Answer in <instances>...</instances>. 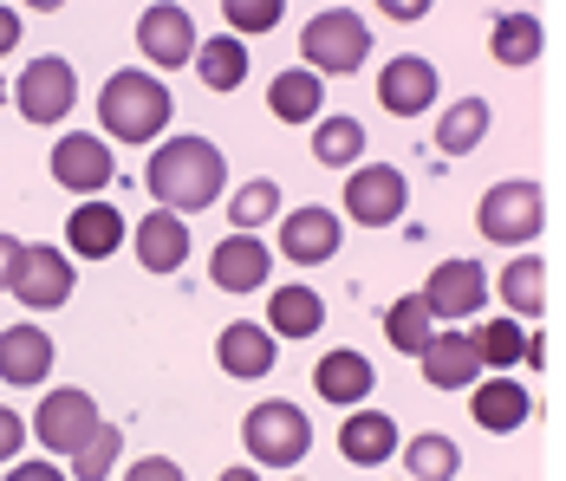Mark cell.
I'll return each mask as SVG.
<instances>
[{
	"mask_svg": "<svg viewBox=\"0 0 566 481\" xmlns=\"http://www.w3.org/2000/svg\"><path fill=\"white\" fill-rule=\"evenodd\" d=\"M423 313L443 325H469L482 306H489V273L475 268V261H437V273L423 280Z\"/></svg>",
	"mask_w": 566,
	"mask_h": 481,
	"instance_id": "30bf717a",
	"label": "cell"
},
{
	"mask_svg": "<svg viewBox=\"0 0 566 481\" xmlns=\"http://www.w3.org/2000/svg\"><path fill=\"white\" fill-rule=\"evenodd\" d=\"M13 46H20V13L0 7V53H13Z\"/></svg>",
	"mask_w": 566,
	"mask_h": 481,
	"instance_id": "60d3db41",
	"label": "cell"
},
{
	"mask_svg": "<svg viewBox=\"0 0 566 481\" xmlns=\"http://www.w3.org/2000/svg\"><path fill=\"white\" fill-rule=\"evenodd\" d=\"M222 182H228V157L209 137H164L144 163V189L170 215H202L209 202H222Z\"/></svg>",
	"mask_w": 566,
	"mask_h": 481,
	"instance_id": "6da1fadb",
	"label": "cell"
},
{
	"mask_svg": "<svg viewBox=\"0 0 566 481\" xmlns=\"http://www.w3.org/2000/svg\"><path fill=\"white\" fill-rule=\"evenodd\" d=\"M541 221H547V196H541V182H527V176H502V182H489V196L475 202V228H482V241H495V248H521V254H534Z\"/></svg>",
	"mask_w": 566,
	"mask_h": 481,
	"instance_id": "277c9868",
	"label": "cell"
},
{
	"mask_svg": "<svg viewBox=\"0 0 566 481\" xmlns=\"http://www.w3.org/2000/svg\"><path fill=\"white\" fill-rule=\"evenodd\" d=\"M0 98H7V85H0Z\"/></svg>",
	"mask_w": 566,
	"mask_h": 481,
	"instance_id": "ee69618b",
	"label": "cell"
},
{
	"mask_svg": "<svg viewBox=\"0 0 566 481\" xmlns=\"http://www.w3.org/2000/svg\"><path fill=\"white\" fill-rule=\"evenodd\" d=\"M13 105L27 124H65L72 105H78V79H72V65L59 53H40L20 79H13Z\"/></svg>",
	"mask_w": 566,
	"mask_h": 481,
	"instance_id": "52a82bcc",
	"label": "cell"
},
{
	"mask_svg": "<svg viewBox=\"0 0 566 481\" xmlns=\"http://www.w3.org/2000/svg\"><path fill=\"white\" fill-rule=\"evenodd\" d=\"M313 390L326 397V404H365L371 390H378V372H371V358L365 352H352V345H339V352H326L319 365H313Z\"/></svg>",
	"mask_w": 566,
	"mask_h": 481,
	"instance_id": "ffe728a7",
	"label": "cell"
},
{
	"mask_svg": "<svg viewBox=\"0 0 566 481\" xmlns=\"http://www.w3.org/2000/svg\"><path fill=\"white\" fill-rule=\"evenodd\" d=\"M105 429V417H98V397L92 390H46V404L33 410V436L46 442V456H78L92 436Z\"/></svg>",
	"mask_w": 566,
	"mask_h": 481,
	"instance_id": "8992f818",
	"label": "cell"
},
{
	"mask_svg": "<svg viewBox=\"0 0 566 481\" xmlns=\"http://www.w3.org/2000/svg\"><path fill=\"white\" fill-rule=\"evenodd\" d=\"M397 449H403V436L385 410H352L339 429V456L345 462H358V469H378V462H391Z\"/></svg>",
	"mask_w": 566,
	"mask_h": 481,
	"instance_id": "603a6c76",
	"label": "cell"
},
{
	"mask_svg": "<svg viewBox=\"0 0 566 481\" xmlns=\"http://www.w3.org/2000/svg\"><path fill=\"white\" fill-rule=\"evenodd\" d=\"M391 20H423V0H385Z\"/></svg>",
	"mask_w": 566,
	"mask_h": 481,
	"instance_id": "b9f144b4",
	"label": "cell"
},
{
	"mask_svg": "<svg viewBox=\"0 0 566 481\" xmlns=\"http://www.w3.org/2000/svg\"><path fill=\"white\" fill-rule=\"evenodd\" d=\"M0 481H72V475L59 469L53 456H40V462H13V469H7Z\"/></svg>",
	"mask_w": 566,
	"mask_h": 481,
	"instance_id": "ab89813d",
	"label": "cell"
},
{
	"mask_svg": "<svg viewBox=\"0 0 566 481\" xmlns=\"http://www.w3.org/2000/svg\"><path fill=\"white\" fill-rule=\"evenodd\" d=\"M495 286H502V300H509L514 320H541V313H547V261H541V254H514Z\"/></svg>",
	"mask_w": 566,
	"mask_h": 481,
	"instance_id": "4316f807",
	"label": "cell"
},
{
	"mask_svg": "<svg viewBox=\"0 0 566 481\" xmlns=\"http://www.w3.org/2000/svg\"><path fill=\"white\" fill-rule=\"evenodd\" d=\"M281 182L274 176H254V182H241L234 196H228V221H234V234H254V228H268V221H281Z\"/></svg>",
	"mask_w": 566,
	"mask_h": 481,
	"instance_id": "f546056e",
	"label": "cell"
},
{
	"mask_svg": "<svg viewBox=\"0 0 566 481\" xmlns=\"http://www.w3.org/2000/svg\"><path fill=\"white\" fill-rule=\"evenodd\" d=\"M241 449L254 456V469H293V462L313 449V424H306L300 404L268 397V404H254V410L241 417Z\"/></svg>",
	"mask_w": 566,
	"mask_h": 481,
	"instance_id": "5b68a950",
	"label": "cell"
},
{
	"mask_svg": "<svg viewBox=\"0 0 566 481\" xmlns=\"http://www.w3.org/2000/svg\"><path fill=\"white\" fill-rule=\"evenodd\" d=\"M547 46V33H541V20L534 13H502L495 20V33H489V53L502 59V65H534Z\"/></svg>",
	"mask_w": 566,
	"mask_h": 481,
	"instance_id": "4dcf8cb0",
	"label": "cell"
},
{
	"mask_svg": "<svg viewBox=\"0 0 566 481\" xmlns=\"http://www.w3.org/2000/svg\"><path fill=\"white\" fill-rule=\"evenodd\" d=\"M365 157V124L358 117H319L313 124V163L326 169H358Z\"/></svg>",
	"mask_w": 566,
	"mask_h": 481,
	"instance_id": "f1b7e54d",
	"label": "cell"
},
{
	"mask_svg": "<svg viewBox=\"0 0 566 481\" xmlns=\"http://www.w3.org/2000/svg\"><path fill=\"white\" fill-rule=\"evenodd\" d=\"M469 417L489 429V436H514V429L534 417V397H527L514 377H489V384L469 390Z\"/></svg>",
	"mask_w": 566,
	"mask_h": 481,
	"instance_id": "7402d4cb",
	"label": "cell"
},
{
	"mask_svg": "<svg viewBox=\"0 0 566 481\" xmlns=\"http://www.w3.org/2000/svg\"><path fill=\"white\" fill-rule=\"evenodd\" d=\"M196 72H202V85H209V92H234V85L248 79V46H241L234 33H216V40H202Z\"/></svg>",
	"mask_w": 566,
	"mask_h": 481,
	"instance_id": "1f68e13d",
	"label": "cell"
},
{
	"mask_svg": "<svg viewBox=\"0 0 566 481\" xmlns=\"http://www.w3.org/2000/svg\"><path fill=\"white\" fill-rule=\"evenodd\" d=\"M268 111H274L281 124H319V111H326V79H313L306 65L274 72V85H268Z\"/></svg>",
	"mask_w": 566,
	"mask_h": 481,
	"instance_id": "cb8c5ba5",
	"label": "cell"
},
{
	"mask_svg": "<svg viewBox=\"0 0 566 481\" xmlns=\"http://www.w3.org/2000/svg\"><path fill=\"white\" fill-rule=\"evenodd\" d=\"M117 456H124V436L105 424L92 442H85V449H78V456H72V481H105L117 469Z\"/></svg>",
	"mask_w": 566,
	"mask_h": 481,
	"instance_id": "e575fe53",
	"label": "cell"
},
{
	"mask_svg": "<svg viewBox=\"0 0 566 481\" xmlns=\"http://www.w3.org/2000/svg\"><path fill=\"white\" fill-rule=\"evenodd\" d=\"M222 20L234 27V40L268 33V27H281V0H222Z\"/></svg>",
	"mask_w": 566,
	"mask_h": 481,
	"instance_id": "d590c367",
	"label": "cell"
},
{
	"mask_svg": "<svg viewBox=\"0 0 566 481\" xmlns=\"http://www.w3.org/2000/svg\"><path fill=\"white\" fill-rule=\"evenodd\" d=\"M423 377H430V390H475L482 384V352H475V332H462V325H450V332H437L430 345H423Z\"/></svg>",
	"mask_w": 566,
	"mask_h": 481,
	"instance_id": "5bb4252c",
	"label": "cell"
},
{
	"mask_svg": "<svg viewBox=\"0 0 566 481\" xmlns=\"http://www.w3.org/2000/svg\"><path fill=\"white\" fill-rule=\"evenodd\" d=\"M397 456H403V481H455V475H462V449H455L443 429L410 436Z\"/></svg>",
	"mask_w": 566,
	"mask_h": 481,
	"instance_id": "484cf974",
	"label": "cell"
},
{
	"mask_svg": "<svg viewBox=\"0 0 566 481\" xmlns=\"http://www.w3.org/2000/svg\"><path fill=\"white\" fill-rule=\"evenodd\" d=\"M53 182L72 189V196H85V202H98L105 182H117L112 144H105L98 130H65V137L53 144Z\"/></svg>",
	"mask_w": 566,
	"mask_h": 481,
	"instance_id": "ba28073f",
	"label": "cell"
},
{
	"mask_svg": "<svg viewBox=\"0 0 566 481\" xmlns=\"http://www.w3.org/2000/svg\"><path fill=\"white\" fill-rule=\"evenodd\" d=\"M268 268H274V254H268L261 234H222L216 254H209V280L222 293H261L268 286Z\"/></svg>",
	"mask_w": 566,
	"mask_h": 481,
	"instance_id": "9a60e30c",
	"label": "cell"
},
{
	"mask_svg": "<svg viewBox=\"0 0 566 481\" xmlns=\"http://www.w3.org/2000/svg\"><path fill=\"white\" fill-rule=\"evenodd\" d=\"M20 261H27V241H20V234H0V293H13Z\"/></svg>",
	"mask_w": 566,
	"mask_h": 481,
	"instance_id": "f35d334b",
	"label": "cell"
},
{
	"mask_svg": "<svg viewBox=\"0 0 566 481\" xmlns=\"http://www.w3.org/2000/svg\"><path fill=\"white\" fill-rule=\"evenodd\" d=\"M475 352H482V365L509 372L514 358L527 352V338H521V320H489L482 332H475Z\"/></svg>",
	"mask_w": 566,
	"mask_h": 481,
	"instance_id": "836d02e7",
	"label": "cell"
},
{
	"mask_svg": "<svg viewBox=\"0 0 566 481\" xmlns=\"http://www.w3.org/2000/svg\"><path fill=\"white\" fill-rule=\"evenodd\" d=\"M20 449H27V417L0 404V462L13 469V462H20Z\"/></svg>",
	"mask_w": 566,
	"mask_h": 481,
	"instance_id": "8d00e7d4",
	"label": "cell"
},
{
	"mask_svg": "<svg viewBox=\"0 0 566 481\" xmlns=\"http://www.w3.org/2000/svg\"><path fill=\"white\" fill-rule=\"evenodd\" d=\"M65 241H72L78 261H112L130 234H124V215L112 202H78V209L65 215Z\"/></svg>",
	"mask_w": 566,
	"mask_h": 481,
	"instance_id": "44dd1931",
	"label": "cell"
},
{
	"mask_svg": "<svg viewBox=\"0 0 566 481\" xmlns=\"http://www.w3.org/2000/svg\"><path fill=\"white\" fill-rule=\"evenodd\" d=\"M137 46H144V59H157V72H176V65H189V59L202 53L196 20H189L182 7H144V20H137Z\"/></svg>",
	"mask_w": 566,
	"mask_h": 481,
	"instance_id": "7c38bea8",
	"label": "cell"
},
{
	"mask_svg": "<svg viewBox=\"0 0 566 481\" xmlns=\"http://www.w3.org/2000/svg\"><path fill=\"white\" fill-rule=\"evenodd\" d=\"M124 481H189V475H182V462H176V456H144V462H130V469H124Z\"/></svg>",
	"mask_w": 566,
	"mask_h": 481,
	"instance_id": "74e56055",
	"label": "cell"
},
{
	"mask_svg": "<svg viewBox=\"0 0 566 481\" xmlns=\"http://www.w3.org/2000/svg\"><path fill=\"white\" fill-rule=\"evenodd\" d=\"M403 209H410V182H403L397 163H358L352 169V182H345V215L352 221L391 228V221H403Z\"/></svg>",
	"mask_w": 566,
	"mask_h": 481,
	"instance_id": "9c48e42d",
	"label": "cell"
},
{
	"mask_svg": "<svg viewBox=\"0 0 566 481\" xmlns=\"http://www.w3.org/2000/svg\"><path fill=\"white\" fill-rule=\"evenodd\" d=\"M72 261L59 254V248H27V261H20V280H13V300L20 306H33V313H53L72 300Z\"/></svg>",
	"mask_w": 566,
	"mask_h": 481,
	"instance_id": "2e32d148",
	"label": "cell"
},
{
	"mask_svg": "<svg viewBox=\"0 0 566 481\" xmlns=\"http://www.w3.org/2000/svg\"><path fill=\"white\" fill-rule=\"evenodd\" d=\"M339 215L319 209V202H306V209H286L281 215V254L293 268H319V261H333L339 254Z\"/></svg>",
	"mask_w": 566,
	"mask_h": 481,
	"instance_id": "8fae6325",
	"label": "cell"
},
{
	"mask_svg": "<svg viewBox=\"0 0 566 481\" xmlns=\"http://www.w3.org/2000/svg\"><path fill=\"white\" fill-rule=\"evenodd\" d=\"M130 248H137L144 273H176L182 261H189V221H182V215H170V209H150L144 221H137Z\"/></svg>",
	"mask_w": 566,
	"mask_h": 481,
	"instance_id": "d6986e66",
	"label": "cell"
},
{
	"mask_svg": "<svg viewBox=\"0 0 566 481\" xmlns=\"http://www.w3.org/2000/svg\"><path fill=\"white\" fill-rule=\"evenodd\" d=\"M326 325V300L313 286H274L268 293V332L274 338H313Z\"/></svg>",
	"mask_w": 566,
	"mask_h": 481,
	"instance_id": "d4e9b609",
	"label": "cell"
},
{
	"mask_svg": "<svg viewBox=\"0 0 566 481\" xmlns=\"http://www.w3.org/2000/svg\"><path fill=\"white\" fill-rule=\"evenodd\" d=\"M482 137H489V98H455L443 111V124H437V150L443 157H469Z\"/></svg>",
	"mask_w": 566,
	"mask_h": 481,
	"instance_id": "83f0119b",
	"label": "cell"
},
{
	"mask_svg": "<svg viewBox=\"0 0 566 481\" xmlns=\"http://www.w3.org/2000/svg\"><path fill=\"white\" fill-rule=\"evenodd\" d=\"M216 481H261V469H248V462H241V469H222Z\"/></svg>",
	"mask_w": 566,
	"mask_h": 481,
	"instance_id": "7bdbcfd3",
	"label": "cell"
},
{
	"mask_svg": "<svg viewBox=\"0 0 566 481\" xmlns=\"http://www.w3.org/2000/svg\"><path fill=\"white\" fill-rule=\"evenodd\" d=\"M274 358H281V338H274V332H261L254 320L222 325V338H216V365H222L228 377H241V384L268 377V372H274Z\"/></svg>",
	"mask_w": 566,
	"mask_h": 481,
	"instance_id": "e0dca14e",
	"label": "cell"
},
{
	"mask_svg": "<svg viewBox=\"0 0 566 481\" xmlns=\"http://www.w3.org/2000/svg\"><path fill=\"white\" fill-rule=\"evenodd\" d=\"M300 53H306V72L313 79H352L371 59V27L352 7H326V13H313L300 27Z\"/></svg>",
	"mask_w": 566,
	"mask_h": 481,
	"instance_id": "3957f363",
	"label": "cell"
},
{
	"mask_svg": "<svg viewBox=\"0 0 566 481\" xmlns=\"http://www.w3.org/2000/svg\"><path fill=\"white\" fill-rule=\"evenodd\" d=\"M53 377V338L40 325H7L0 332V384L13 390H33Z\"/></svg>",
	"mask_w": 566,
	"mask_h": 481,
	"instance_id": "ac0fdd59",
	"label": "cell"
},
{
	"mask_svg": "<svg viewBox=\"0 0 566 481\" xmlns=\"http://www.w3.org/2000/svg\"><path fill=\"white\" fill-rule=\"evenodd\" d=\"M437 92H443L437 65L417 59V53H397L385 65V79H378V105L391 111V117H423V111L437 105Z\"/></svg>",
	"mask_w": 566,
	"mask_h": 481,
	"instance_id": "4fadbf2b",
	"label": "cell"
},
{
	"mask_svg": "<svg viewBox=\"0 0 566 481\" xmlns=\"http://www.w3.org/2000/svg\"><path fill=\"white\" fill-rule=\"evenodd\" d=\"M385 338H391L403 358H423V345L437 338V325H430V313H423V300H417V293L391 300V313H385Z\"/></svg>",
	"mask_w": 566,
	"mask_h": 481,
	"instance_id": "d6a6232c",
	"label": "cell"
},
{
	"mask_svg": "<svg viewBox=\"0 0 566 481\" xmlns=\"http://www.w3.org/2000/svg\"><path fill=\"white\" fill-rule=\"evenodd\" d=\"M170 111H176V98L157 72L124 65L98 92V130L112 144H157V130H170Z\"/></svg>",
	"mask_w": 566,
	"mask_h": 481,
	"instance_id": "7a4b0ae2",
	"label": "cell"
}]
</instances>
